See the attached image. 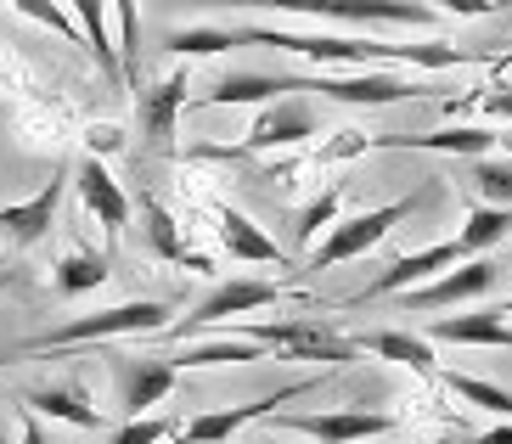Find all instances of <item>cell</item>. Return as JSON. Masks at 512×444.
Here are the masks:
<instances>
[{
	"label": "cell",
	"instance_id": "cell-1",
	"mask_svg": "<svg viewBox=\"0 0 512 444\" xmlns=\"http://www.w3.org/2000/svg\"><path fill=\"white\" fill-rule=\"evenodd\" d=\"M237 45H271V51H293L304 62H338V68H361V62L467 68V62H484L479 51H456V45H377V40H355V34H287V29H231V51Z\"/></svg>",
	"mask_w": 512,
	"mask_h": 444
},
{
	"label": "cell",
	"instance_id": "cell-2",
	"mask_svg": "<svg viewBox=\"0 0 512 444\" xmlns=\"http://www.w3.org/2000/svg\"><path fill=\"white\" fill-rule=\"evenodd\" d=\"M164 326H169V304H158V298H130V304H113V310L74 315V321L51 326V332H40V338H23L17 349L0 355V366L29 360V355H57V349H74V343H107V338H130V332H164Z\"/></svg>",
	"mask_w": 512,
	"mask_h": 444
},
{
	"label": "cell",
	"instance_id": "cell-37",
	"mask_svg": "<svg viewBox=\"0 0 512 444\" xmlns=\"http://www.w3.org/2000/svg\"><path fill=\"white\" fill-rule=\"evenodd\" d=\"M23 282V270H17V259H6V253H0V293H6V287H17Z\"/></svg>",
	"mask_w": 512,
	"mask_h": 444
},
{
	"label": "cell",
	"instance_id": "cell-17",
	"mask_svg": "<svg viewBox=\"0 0 512 444\" xmlns=\"http://www.w3.org/2000/svg\"><path fill=\"white\" fill-rule=\"evenodd\" d=\"M214 225H220V248L231 253V259H242V265H282L287 253L276 248L265 231H259L242 208H231V203H214Z\"/></svg>",
	"mask_w": 512,
	"mask_h": 444
},
{
	"label": "cell",
	"instance_id": "cell-34",
	"mask_svg": "<svg viewBox=\"0 0 512 444\" xmlns=\"http://www.w3.org/2000/svg\"><path fill=\"white\" fill-rule=\"evenodd\" d=\"M479 107L490 119H512V85H496L490 96H479Z\"/></svg>",
	"mask_w": 512,
	"mask_h": 444
},
{
	"label": "cell",
	"instance_id": "cell-27",
	"mask_svg": "<svg viewBox=\"0 0 512 444\" xmlns=\"http://www.w3.org/2000/svg\"><path fill=\"white\" fill-rule=\"evenodd\" d=\"M439 377H445V388H451L456 400L479 405V411H496V416H507V422H512V388L484 383V377H467V371H439Z\"/></svg>",
	"mask_w": 512,
	"mask_h": 444
},
{
	"label": "cell",
	"instance_id": "cell-38",
	"mask_svg": "<svg viewBox=\"0 0 512 444\" xmlns=\"http://www.w3.org/2000/svg\"><path fill=\"white\" fill-rule=\"evenodd\" d=\"M473 444H512V422H501V428H484Z\"/></svg>",
	"mask_w": 512,
	"mask_h": 444
},
{
	"label": "cell",
	"instance_id": "cell-11",
	"mask_svg": "<svg viewBox=\"0 0 512 444\" xmlns=\"http://www.w3.org/2000/svg\"><path fill=\"white\" fill-rule=\"evenodd\" d=\"M304 388H316V383H287V388H276V394H265V400H254V405H226V411H203V416H192L181 433H175V444H231L248 422H271L276 411H282L287 400H299Z\"/></svg>",
	"mask_w": 512,
	"mask_h": 444
},
{
	"label": "cell",
	"instance_id": "cell-9",
	"mask_svg": "<svg viewBox=\"0 0 512 444\" xmlns=\"http://www.w3.org/2000/svg\"><path fill=\"white\" fill-rule=\"evenodd\" d=\"M186 90H192V74L186 68H169L164 79L152 85H136V124H141V147L169 158L175 152V124H181Z\"/></svg>",
	"mask_w": 512,
	"mask_h": 444
},
{
	"label": "cell",
	"instance_id": "cell-18",
	"mask_svg": "<svg viewBox=\"0 0 512 444\" xmlns=\"http://www.w3.org/2000/svg\"><path fill=\"white\" fill-rule=\"evenodd\" d=\"M434 343H473V349H512V326L501 310H467V315H439L428 326Z\"/></svg>",
	"mask_w": 512,
	"mask_h": 444
},
{
	"label": "cell",
	"instance_id": "cell-24",
	"mask_svg": "<svg viewBox=\"0 0 512 444\" xmlns=\"http://www.w3.org/2000/svg\"><path fill=\"white\" fill-rule=\"evenodd\" d=\"M79 17V29H85V51L96 57V68H102L113 85H124V62H119V45L107 40V12H102V0H68Z\"/></svg>",
	"mask_w": 512,
	"mask_h": 444
},
{
	"label": "cell",
	"instance_id": "cell-22",
	"mask_svg": "<svg viewBox=\"0 0 512 444\" xmlns=\"http://www.w3.org/2000/svg\"><path fill=\"white\" fill-rule=\"evenodd\" d=\"M282 96H293L287 74H226L203 102L209 107H265V102H282Z\"/></svg>",
	"mask_w": 512,
	"mask_h": 444
},
{
	"label": "cell",
	"instance_id": "cell-4",
	"mask_svg": "<svg viewBox=\"0 0 512 444\" xmlns=\"http://www.w3.org/2000/svg\"><path fill=\"white\" fill-rule=\"evenodd\" d=\"M237 338L265 343L276 360H327V366H344V360L361 355V349H355V338H344L338 326L304 321V315H293V321H265V326H242Z\"/></svg>",
	"mask_w": 512,
	"mask_h": 444
},
{
	"label": "cell",
	"instance_id": "cell-31",
	"mask_svg": "<svg viewBox=\"0 0 512 444\" xmlns=\"http://www.w3.org/2000/svg\"><path fill=\"white\" fill-rule=\"evenodd\" d=\"M338 220H344V197H338V192H321L316 203L299 208V225H293V231H299V242H310V237H327Z\"/></svg>",
	"mask_w": 512,
	"mask_h": 444
},
{
	"label": "cell",
	"instance_id": "cell-12",
	"mask_svg": "<svg viewBox=\"0 0 512 444\" xmlns=\"http://www.w3.org/2000/svg\"><path fill=\"white\" fill-rule=\"evenodd\" d=\"M113 377H119V405L124 416H147L152 405H164L181 383V366L164 355H113Z\"/></svg>",
	"mask_w": 512,
	"mask_h": 444
},
{
	"label": "cell",
	"instance_id": "cell-29",
	"mask_svg": "<svg viewBox=\"0 0 512 444\" xmlns=\"http://www.w3.org/2000/svg\"><path fill=\"white\" fill-rule=\"evenodd\" d=\"M119 12V62H124V85H136L141 68V6L136 0H107Z\"/></svg>",
	"mask_w": 512,
	"mask_h": 444
},
{
	"label": "cell",
	"instance_id": "cell-33",
	"mask_svg": "<svg viewBox=\"0 0 512 444\" xmlns=\"http://www.w3.org/2000/svg\"><path fill=\"white\" fill-rule=\"evenodd\" d=\"M85 147H91V158H102V152H119V147H124V130H119V124H91V130H85Z\"/></svg>",
	"mask_w": 512,
	"mask_h": 444
},
{
	"label": "cell",
	"instance_id": "cell-40",
	"mask_svg": "<svg viewBox=\"0 0 512 444\" xmlns=\"http://www.w3.org/2000/svg\"><path fill=\"white\" fill-rule=\"evenodd\" d=\"M0 444H6V422H0Z\"/></svg>",
	"mask_w": 512,
	"mask_h": 444
},
{
	"label": "cell",
	"instance_id": "cell-32",
	"mask_svg": "<svg viewBox=\"0 0 512 444\" xmlns=\"http://www.w3.org/2000/svg\"><path fill=\"white\" fill-rule=\"evenodd\" d=\"M175 422L169 416H124V428H113V439L107 444H164V439H175Z\"/></svg>",
	"mask_w": 512,
	"mask_h": 444
},
{
	"label": "cell",
	"instance_id": "cell-25",
	"mask_svg": "<svg viewBox=\"0 0 512 444\" xmlns=\"http://www.w3.org/2000/svg\"><path fill=\"white\" fill-rule=\"evenodd\" d=\"M501 237H512V208H496V203H473L467 208V225H462V253H490Z\"/></svg>",
	"mask_w": 512,
	"mask_h": 444
},
{
	"label": "cell",
	"instance_id": "cell-15",
	"mask_svg": "<svg viewBox=\"0 0 512 444\" xmlns=\"http://www.w3.org/2000/svg\"><path fill=\"white\" fill-rule=\"evenodd\" d=\"M293 90H316L327 102H349V107H383L422 96V85H406L394 74H316V79H293Z\"/></svg>",
	"mask_w": 512,
	"mask_h": 444
},
{
	"label": "cell",
	"instance_id": "cell-7",
	"mask_svg": "<svg viewBox=\"0 0 512 444\" xmlns=\"http://www.w3.org/2000/svg\"><path fill=\"white\" fill-rule=\"evenodd\" d=\"M316 135V107L304 102V96H282V102H265L259 107V119L248 124L237 147H203V158H248V152H271V147H299Z\"/></svg>",
	"mask_w": 512,
	"mask_h": 444
},
{
	"label": "cell",
	"instance_id": "cell-10",
	"mask_svg": "<svg viewBox=\"0 0 512 444\" xmlns=\"http://www.w3.org/2000/svg\"><path fill=\"white\" fill-rule=\"evenodd\" d=\"M271 422L282 433H304V439H316V444H361V439L394 433L389 411H276Z\"/></svg>",
	"mask_w": 512,
	"mask_h": 444
},
{
	"label": "cell",
	"instance_id": "cell-26",
	"mask_svg": "<svg viewBox=\"0 0 512 444\" xmlns=\"http://www.w3.org/2000/svg\"><path fill=\"white\" fill-rule=\"evenodd\" d=\"M271 349L265 343H248V338H214V343H192L181 355H169L181 371H203V366H231V360H265Z\"/></svg>",
	"mask_w": 512,
	"mask_h": 444
},
{
	"label": "cell",
	"instance_id": "cell-30",
	"mask_svg": "<svg viewBox=\"0 0 512 444\" xmlns=\"http://www.w3.org/2000/svg\"><path fill=\"white\" fill-rule=\"evenodd\" d=\"M6 6H12V12H23V17H29V23H40V29L62 34V40H68V45H79V40H85V29H79L74 17L62 12L57 0H6Z\"/></svg>",
	"mask_w": 512,
	"mask_h": 444
},
{
	"label": "cell",
	"instance_id": "cell-3",
	"mask_svg": "<svg viewBox=\"0 0 512 444\" xmlns=\"http://www.w3.org/2000/svg\"><path fill=\"white\" fill-rule=\"evenodd\" d=\"M220 6L327 17V23H406V29H428L439 17V6H417V0H220Z\"/></svg>",
	"mask_w": 512,
	"mask_h": 444
},
{
	"label": "cell",
	"instance_id": "cell-35",
	"mask_svg": "<svg viewBox=\"0 0 512 444\" xmlns=\"http://www.w3.org/2000/svg\"><path fill=\"white\" fill-rule=\"evenodd\" d=\"M445 12H462V17H479V12H501L507 0H439Z\"/></svg>",
	"mask_w": 512,
	"mask_h": 444
},
{
	"label": "cell",
	"instance_id": "cell-13",
	"mask_svg": "<svg viewBox=\"0 0 512 444\" xmlns=\"http://www.w3.org/2000/svg\"><path fill=\"white\" fill-rule=\"evenodd\" d=\"M467 253L462 242H434V248H417V253H400L389 270H377L372 282L355 293V304H372V298H389V293H411L417 282H428V276H439V270L462 265Z\"/></svg>",
	"mask_w": 512,
	"mask_h": 444
},
{
	"label": "cell",
	"instance_id": "cell-36",
	"mask_svg": "<svg viewBox=\"0 0 512 444\" xmlns=\"http://www.w3.org/2000/svg\"><path fill=\"white\" fill-rule=\"evenodd\" d=\"M17 444H51V433L40 428V411L23 416V433H17Z\"/></svg>",
	"mask_w": 512,
	"mask_h": 444
},
{
	"label": "cell",
	"instance_id": "cell-39",
	"mask_svg": "<svg viewBox=\"0 0 512 444\" xmlns=\"http://www.w3.org/2000/svg\"><path fill=\"white\" fill-rule=\"evenodd\" d=\"M501 315H512V298H507V304H501Z\"/></svg>",
	"mask_w": 512,
	"mask_h": 444
},
{
	"label": "cell",
	"instance_id": "cell-23",
	"mask_svg": "<svg viewBox=\"0 0 512 444\" xmlns=\"http://www.w3.org/2000/svg\"><path fill=\"white\" fill-rule=\"evenodd\" d=\"M107 276H113V270H107V253H96V248H68V253L57 259V270H51V287H57L62 298H79V293H96Z\"/></svg>",
	"mask_w": 512,
	"mask_h": 444
},
{
	"label": "cell",
	"instance_id": "cell-16",
	"mask_svg": "<svg viewBox=\"0 0 512 444\" xmlns=\"http://www.w3.org/2000/svg\"><path fill=\"white\" fill-rule=\"evenodd\" d=\"M74 186H79V203H85V214H91L96 225H102L107 237H124V225H130V197H124V186L113 175H107L102 158H85L74 169Z\"/></svg>",
	"mask_w": 512,
	"mask_h": 444
},
{
	"label": "cell",
	"instance_id": "cell-21",
	"mask_svg": "<svg viewBox=\"0 0 512 444\" xmlns=\"http://www.w3.org/2000/svg\"><path fill=\"white\" fill-rule=\"evenodd\" d=\"M355 349L377 360H394V366H411L417 377H439V360H434V338H411V332H349Z\"/></svg>",
	"mask_w": 512,
	"mask_h": 444
},
{
	"label": "cell",
	"instance_id": "cell-8",
	"mask_svg": "<svg viewBox=\"0 0 512 444\" xmlns=\"http://www.w3.org/2000/svg\"><path fill=\"white\" fill-rule=\"evenodd\" d=\"M287 298V287L282 282H265V276H231V282H220L203 304H197L186 321H175V326H164L169 338H186V332H203V326H226V321H237V315H248V310H265V304H282Z\"/></svg>",
	"mask_w": 512,
	"mask_h": 444
},
{
	"label": "cell",
	"instance_id": "cell-5",
	"mask_svg": "<svg viewBox=\"0 0 512 444\" xmlns=\"http://www.w3.org/2000/svg\"><path fill=\"white\" fill-rule=\"evenodd\" d=\"M411 208H417V197H400V203H383V208H366V214H349V220H338L327 237L316 242V253H310V270H332V265H344V259H361V253H372L377 242L394 231V225L411 220Z\"/></svg>",
	"mask_w": 512,
	"mask_h": 444
},
{
	"label": "cell",
	"instance_id": "cell-19",
	"mask_svg": "<svg viewBox=\"0 0 512 444\" xmlns=\"http://www.w3.org/2000/svg\"><path fill=\"white\" fill-rule=\"evenodd\" d=\"M141 225H147V248L158 253V259H169V265H186V270H209V259H203V253L192 248V242L181 237V220H175V214H169L164 203H158V197H141Z\"/></svg>",
	"mask_w": 512,
	"mask_h": 444
},
{
	"label": "cell",
	"instance_id": "cell-6",
	"mask_svg": "<svg viewBox=\"0 0 512 444\" xmlns=\"http://www.w3.org/2000/svg\"><path fill=\"white\" fill-rule=\"evenodd\" d=\"M501 259H490V253H473V259H462V265H451L445 276H434V282L411 287L400 304L406 310H462V304H484V298L501 287Z\"/></svg>",
	"mask_w": 512,
	"mask_h": 444
},
{
	"label": "cell",
	"instance_id": "cell-14",
	"mask_svg": "<svg viewBox=\"0 0 512 444\" xmlns=\"http://www.w3.org/2000/svg\"><path fill=\"white\" fill-rule=\"evenodd\" d=\"M68 169H57V175L40 186L34 197H23V203H6L0 208V237L12 242V248H34V242L51 237V225H57V208H62V192H68Z\"/></svg>",
	"mask_w": 512,
	"mask_h": 444
},
{
	"label": "cell",
	"instance_id": "cell-28",
	"mask_svg": "<svg viewBox=\"0 0 512 444\" xmlns=\"http://www.w3.org/2000/svg\"><path fill=\"white\" fill-rule=\"evenodd\" d=\"M467 180L479 186V203H496V208H512V158H473Z\"/></svg>",
	"mask_w": 512,
	"mask_h": 444
},
{
	"label": "cell",
	"instance_id": "cell-20",
	"mask_svg": "<svg viewBox=\"0 0 512 444\" xmlns=\"http://www.w3.org/2000/svg\"><path fill=\"white\" fill-rule=\"evenodd\" d=\"M23 405L40 416H57V422H68V428H102V411L91 405V394H85V383H40L23 394Z\"/></svg>",
	"mask_w": 512,
	"mask_h": 444
}]
</instances>
